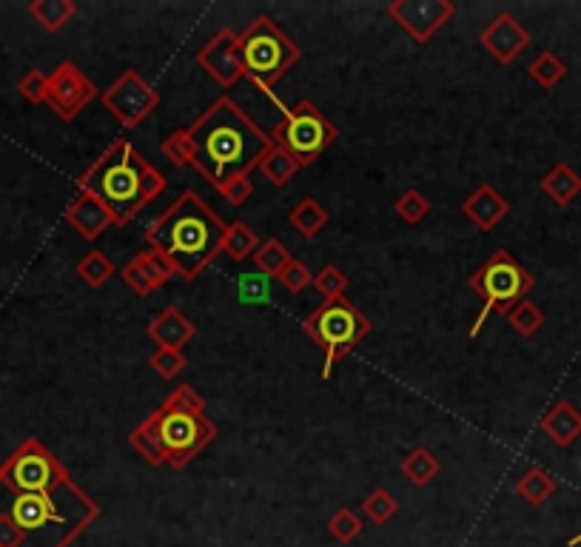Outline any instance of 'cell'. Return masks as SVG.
I'll list each match as a JSON object with an SVG mask.
<instances>
[{
    "label": "cell",
    "instance_id": "cell-1",
    "mask_svg": "<svg viewBox=\"0 0 581 547\" xmlns=\"http://www.w3.org/2000/svg\"><path fill=\"white\" fill-rule=\"evenodd\" d=\"M97 516V502L72 476L49 491L0 482V547H69Z\"/></svg>",
    "mask_w": 581,
    "mask_h": 547
},
{
    "label": "cell",
    "instance_id": "cell-2",
    "mask_svg": "<svg viewBox=\"0 0 581 547\" xmlns=\"http://www.w3.org/2000/svg\"><path fill=\"white\" fill-rule=\"evenodd\" d=\"M194 169L220 189L231 177H243L257 169L263 154L274 143L228 95L217 97L191 126Z\"/></svg>",
    "mask_w": 581,
    "mask_h": 547
},
{
    "label": "cell",
    "instance_id": "cell-3",
    "mask_svg": "<svg viewBox=\"0 0 581 547\" xmlns=\"http://www.w3.org/2000/svg\"><path fill=\"white\" fill-rule=\"evenodd\" d=\"M214 436L217 425L208 419L206 399L194 385H177L129 434V445L154 468L171 465L183 471L214 442Z\"/></svg>",
    "mask_w": 581,
    "mask_h": 547
},
{
    "label": "cell",
    "instance_id": "cell-4",
    "mask_svg": "<svg viewBox=\"0 0 581 547\" xmlns=\"http://www.w3.org/2000/svg\"><path fill=\"white\" fill-rule=\"evenodd\" d=\"M225 228L228 226L197 191H183L154 223L146 226L143 237L151 251H160L177 268L183 280H194L223 251Z\"/></svg>",
    "mask_w": 581,
    "mask_h": 547
},
{
    "label": "cell",
    "instance_id": "cell-5",
    "mask_svg": "<svg viewBox=\"0 0 581 547\" xmlns=\"http://www.w3.org/2000/svg\"><path fill=\"white\" fill-rule=\"evenodd\" d=\"M166 186V174L154 169L129 140H114L77 180V189L94 194L112 211L114 226H129Z\"/></svg>",
    "mask_w": 581,
    "mask_h": 547
},
{
    "label": "cell",
    "instance_id": "cell-6",
    "mask_svg": "<svg viewBox=\"0 0 581 547\" xmlns=\"http://www.w3.org/2000/svg\"><path fill=\"white\" fill-rule=\"evenodd\" d=\"M237 52L243 77H248L260 92H268L280 77H285L302 60V49L265 15H257L237 35Z\"/></svg>",
    "mask_w": 581,
    "mask_h": 547
},
{
    "label": "cell",
    "instance_id": "cell-7",
    "mask_svg": "<svg viewBox=\"0 0 581 547\" xmlns=\"http://www.w3.org/2000/svg\"><path fill=\"white\" fill-rule=\"evenodd\" d=\"M302 331L325 354L322 379H331L339 359L348 357L371 334V320L348 297H334L302 320Z\"/></svg>",
    "mask_w": 581,
    "mask_h": 547
},
{
    "label": "cell",
    "instance_id": "cell-8",
    "mask_svg": "<svg viewBox=\"0 0 581 547\" xmlns=\"http://www.w3.org/2000/svg\"><path fill=\"white\" fill-rule=\"evenodd\" d=\"M533 283H536L533 274L507 248H499L496 254H490L488 260L479 265L470 277V288L482 300L479 317L470 325V340H476L482 334L490 314H505L507 317L519 302L527 300Z\"/></svg>",
    "mask_w": 581,
    "mask_h": 547
},
{
    "label": "cell",
    "instance_id": "cell-9",
    "mask_svg": "<svg viewBox=\"0 0 581 547\" xmlns=\"http://www.w3.org/2000/svg\"><path fill=\"white\" fill-rule=\"evenodd\" d=\"M263 95L271 97L277 103V109L282 112V120L274 126V132H271V143L280 146L282 151H288L297 160L300 169L311 166L314 160H319L325 151L337 143L339 129L311 100H300L294 109H285L280 100L274 97L271 89L263 92Z\"/></svg>",
    "mask_w": 581,
    "mask_h": 547
},
{
    "label": "cell",
    "instance_id": "cell-10",
    "mask_svg": "<svg viewBox=\"0 0 581 547\" xmlns=\"http://www.w3.org/2000/svg\"><path fill=\"white\" fill-rule=\"evenodd\" d=\"M63 479H69V471L57 462V456H52V451L40 439H26L0 465V482L15 491H49Z\"/></svg>",
    "mask_w": 581,
    "mask_h": 547
},
{
    "label": "cell",
    "instance_id": "cell-11",
    "mask_svg": "<svg viewBox=\"0 0 581 547\" xmlns=\"http://www.w3.org/2000/svg\"><path fill=\"white\" fill-rule=\"evenodd\" d=\"M100 103L109 109V114H114V120L120 126L137 129L160 106V92L154 86H149L140 72L126 69L106 92H100Z\"/></svg>",
    "mask_w": 581,
    "mask_h": 547
},
{
    "label": "cell",
    "instance_id": "cell-12",
    "mask_svg": "<svg viewBox=\"0 0 581 547\" xmlns=\"http://www.w3.org/2000/svg\"><path fill=\"white\" fill-rule=\"evenodd\" d=\"M97 97H100V89L77 69V63H72V60H63L55 72L49 75V83H46V106L63 123L77 120V114L83 112Z\"/></svg>",
    "mask_w": 581,
    "mask_h": 547
},
{
    "label": "cell",
    "instance_id": "cell-13",
    "mask_svg": "<svg viewBox=\"0 0 581 547\" xmlns=\"http://www.w3.org/2000/svg\"><path fill=\"white\" fill-rule=\"evenodd\" d=\"M388 15L416 43H428L445 23H450V18L456 15V6L450 0H391Z\"/></svg>",
    "mask_w": 581,
    "mask_h": 547
},
{
    "label": "cell",
    "instance_id": "cell-14",
    "mask_svg": "<svg viewBox=\"0 0 581 547\" xmlns=\"http://www.w3.org/2000/svg\"><path fill=\"white\" fill-rule=\"evenodd\" d=\"M197 63L200 69H206L211 80H217L223 89H231L240 77H243V66H240V52H237V32L234 29H223L206 46L197 52Z\"/></svg>",
    "mask_w": 581,
    "mask_h": 547
},
{
    "label": "cell",
    "instance_id": "cell-15",
    "mask_svg": "<svg viewBox=\"0 0 581 547\" xmlns=\"http://www.w3.org/2000/svg\"><path fill=\"white\" fill-rule=\"evenodd\" d=\"M479 43L499 63H513L530 46V32L510 12H502L479 32Z\"/></svg>",
    "mask_w": 581,
    "mask_h": 547
},
{
    "label": "cell",
    "instance_id": "cell-16",
    "mask_svg": "<svg viewBox=\"0 0 581 547\" xmlns=\"http://www.w3.org/2000/svg\"><path fill=\"white\" fill-rule=\"evenodd\" d=\"M123 283L132 288V294L137 297H151L154 291H160L163 285L169 283L171 277H177V268L160 254V251H140L132 263L123 265L120 271Z\"/></svg>",
    "mask_w": 581,
    "mask_h": 547
},
{
    "label": "cell",
    "instance_id": "cell-17",
    "mask_svg": "<svg viewBox=\"0 0 581 547\" xmlns=\"http://www.w3.org/2000/svg\"><path fill=\"white\" fill-rule=\"evenodd\" d=\"M66 223L75 228L83 240H97L114 226V217L89 191H77V197L66 206Z\"/></svg>",
    "mask_w": 581,
    "mask_h": 547
},
{
    "label": "cell",
    "instance_id": "cell-18",
    "mask_svg": "<svg viewBox=\"0 0 581 547\" xmlns=\"http://www.w3.org/2000/svg\"><path fill=\"white\" fill-rule=\"evenodd\" d=\"M146 334H149V340L154 342L157 348L183 351L188 342L197 337V328H194V322L188 320L177 305H169V308H163V311L149 322Z\"/></svg>",
    "mask_w": 581,
    "mask_h": 547
},
{
    "label": "cell",
    "instance_id": "cell-19",
    "mask_svg": "<svg viewBox=\"0 0 581 547\" xmlns=\"http://www.w3.org/2000/svg\"><path fill=\"white\" fill-rule=\"evenodd\" d=\"M462 214L468 217L473 226L479 231H493L510 214V203H507L505 194L493 189L490 183H482L479 189L470 194L468 200L462 203Z\"/></svg>",
    "mask_w": 581,
    "mask_h": 547
},
{
    "label": "cell",
    "instance_id": "cell-20",
    "mask_svg": "<svg viewBox=\"0 0 581 547\" xmlns=\"http://www.w3.org/2000/svg\"><path fill=\"white\" fill-rule=\"evenodd\" d=\"M539 428H542V434H547V439L553 445L570 448L581 436V411L573 402L562 399L539 419Z\"/></svg>",
    "mask_w": 581,
    "mask_h": 547
},
{
    "label": "cell",
    "instance_id": "cell-21",
    "mask_svg": "<svg viewBox=\"0 0 581 547\" xmlns=\"http://www.w3.org/2000/svg\"><path fill=\"white\" fill-rule=\"evenodd\" d=\"M539 189L556 203V206H570L581 194V174L570 163H556L547 171L539 183Z\"/></svg>",
    "mask_w": 581,
    "mask_h": 547
},
{
    "label": "cell",
    "instance_id": "cell-22",
    "mask_svg": "<svg viewBox=\"0 0 581 547\" xmlns=\"http://www.w3.org/2000/svg\"><path fill=\"white\" fill-rule=\"evenodd\" d=\"M556 488H559V485H556L553 473L544 471L539 465L527 468V471L522 473V479L516 482V493L525 499L527 505H533V508H542L544 502H550Z\"/></svg>",
    "mask_w": 581,
    "mask_h": 547
},
{
    "label": "cell",
    "instance_id": "cell-23",
    "mask_svg": "<svg viewBox=\"0 0 581 547\" xmlns=\"http://www.w3.org/2000/svg\"><path fill=\"white\" fill-rule=\"evenodd\" d=\"M328 220H331V214H328V208L322 206L319 200L314 197H302L297 206L291 208V214H288V223L291 228H297L302 237H317L322 228L328 226Z\"/></svg>",
    "mask_w": 581,
    "mask_h": 547
},
{
    "label": "cell",
    "instance_id": "cell-24",
    "mask_svg": "<svg viewBox=\"0 0 581 547\" xmlns=\"http://www.w3.org/2000/svg\"><path fill=\"white\" fill-rule=\"evenodd\" d=\"M399 471L405 473V479H411V485H416V488H425V485H431L433 479L439 476L442 465H439L436 453L419 445V448H413V451L405 453V459H402Z\"/></svg>",
    "mask_w": 581,
    "mask_h": 547
},
{
    "label": "cell",
    "instance_id": "cell-25",
    "mask_svg": "<svg viewBox=\"0 0 581 547\" xmlns=\"http://www.w3.org/2000/svg\"><path fill=\"white\" fill-rule=\"evenodd\" d=\"M257 171L263 174L271 186L282 189V186H288V183L294 180V174L300 171V166H297V160H294L288 151H282L280 146H271V149L263 154V160L257 163Z\"/></svg>",
    "mask_w": 581,
    "mask_h": 547
},
{
    "label": "cell",
    "instance_id": "cell-26",
    "mask_svg": "<svg viewBox=\"0 0 581 547\" xmlns=\"http://www.w3.org/2000/svg\"><path fill=\"white\" fill-rule=\"evenodd\" d=\"M29 15L38 20L46 32H60L77 15V6L72 0H32Z\"/></svg>",
    "mask_w": 581,
    "mask_h": 547
},
{
    "label": "cell",
    "instance_id": "cell-27",
    "mask_svg": "<svg viewBox=\"0 0 581 547\" xmlns=\"http://www.w3.org/2000/svg\"><path fill=\"white\" fill-rule=\"evenodd\" d=\"M257 248H260V237L254 234V228L245 226L243 220H237V223H231V226L225 228L223 251L234 260V263L251 260Z\"/></svg>",
    "mask_w": 581,
    "mask_h": 547
},
{
    "label": "cell",
    "instance_id": "cell-28",
    "mask_svg": "<svg viewBox=\"0 0 581 547\" xmlns=\"http://www.w3.org/2000/svg\"><path fill=\"white\" fill-rule=\"evenodd\" d=\"M254 265H257V271L260 274H265V277H271V280H277L282 271L291 265V251L282 246L277 237H271V240H265V243H260V248L254 251Z\"/></svg>",
    "mask_w": 581,
    "mask_h": 547
},
{
    "label": "cell",
    "instance_id": "cell-29",
    "mask_svg": "<svg viewBox=\"0 0 581 547\" xmlns=\"http://www.w3.org/2000/svg\"><path fill=\"white\" fill-rule=\"evenodd\" d=\"M527 75L533 77L542 89H556L567 77V63L556 52L544 49L542 55L533 57V63L527 66Z\"/></svg>",
    "mask_w": 581,
    "mask_h": 547
},
{
    "label": "cell",
    "instance_id": "cell-30",
    "mask_svg": "<svg viewBox=\"0 0 581 547\" xmlns=\"http://www.w3.org/2000/svg\"><path fill=\"white\" fill-rule=\"evenodd\" d=\"M114 274V263L103 254V251H89L80 263H77V277L89 288H100L112 280Z\"/></svg>",
    "mask_w": 581,
    "mask_h": 547
},
{
    "label": "cell",
    "instance_id": "cell-31",
    "mask_svg": "<svg viewBox=\"0 0 581 547\" xmlns=\"http://www.w3.org/2000/svg\"><path fill=\"white\" fill-rule=\"evenodd\" d=\"M362 513H365L374 525L382 528V525H388L396 513H399V502H396V496L391 491H385V488H374V491L362 499Z\"/></svg>",
    "mask_w": 581,
    "mask_h": 547
},
{
    "label": "cell",
    "instance_id": "cell-32",
    "mask_svg": "<svg viewBox=\"0 0 581 547\" xmlns=\"http://www.w3.org/2000/svg\"><path fill=\"white\" fill-rule=\"evenodd\" d=\"M507 322L510 328L519 334V337H536L544 328V311L536 305V302L522 300L510 314H507Z\"/></svg>",
    "mask_w": 581,
    "mask_h": 547
},
{
    "label": "cell",
    "instance_id": "cell-33",
    "mask_svg": "<svg viewBox=\"0 0 581 547\" xmlns=\"http://www.w3.org/2000/svg\"><path fill=\"white\" fill-rule=\"evenodd\" d=\"M237 297L243 305L271 302V277H265L260 271H245L237 277Z\"/></svg>",
    "mask_w": 581,
    "mask_h": 547
},
{
    "label": "cell",
    "instance_id": "cell-34",
    "mask_svg": "<svg viewBox=\"0 0 581 547\" xmlns=\"http://www.w3.org/2000/svg\"><path fill=\"white\" fill-rule=\"evenodd\" d=\"M394 211L405 226H419L431 214V203H428V197L419 189H408L405 194L396 197Z\"/></svg>",
    "mask_w": 581,
    "mask_h": 547
},
{
    "label": "cell",
    "instance_id": "cell-35",
    "mask_svg": "<svg viewBox=\"0 0 581 547\" xmlns=\"http://www.w3.org/2000/svg\"><path fill=\"white\" fill-rule=\"evenodd\" d=\"M163 157L171 160L177 169H194V143H191V134L188 129H177V132H171L166 140H163Z\"/></svg>",
    "mask_w": 581,
    "mask_h": 547
},
{
    "label": "cell",
    "instance_id": "cell-36",
    "mask_svg": "<svg viewBox=\"0 0 581 547\" xmlns=\"http://www.w3.org/2000/svg\"><path fill=\"white\" fill-rule=\"evenodd\" d=\"M328 533L342 542V545H351L354 539L362 536V519L351 508H339L331 519H328Z\"/></svg>",
    "mask_w": 581,
    "mask_h": 547
},
{
    "label": "cell",
    "instance_id": "cell-37",
    "mask_svg": "<svg viewBox=\"0 0 581 547\" xmlns=\"http://www.w3.org/2000/svg\"><path fill=\"white\" fill-rule=\"evenodd\" d=\"M314 288L325 300H334V297H345L348 291V274L337 268V265H325L319 268V274H314Z\"/></svg>",
    "mask_w": 581,
    "mask_h": 547
},
{
    "label": "cell",
    "instance_id": "cell-38",
    "mask_svg": "<svg viewBox=\"0 0 581 547\" xmlns=\"http://www.w3.org/2000/svg\"><path fill=\"white\" fill-rule=\"evenodd\" d=\"M151 371L160 379H174L177 374H183L188 365V359L183 351H169V348H154V354L149 359Z\"/></svg>",
    "mask_w": 581,
    "mask_h": 547
},
{
    "label": "cell",
    "instance_id": "cell-39",
    "mask_svg": "<svg viewBox=\"0 0 581 547\" xmlns=\"http://www.w3.org/2000/svg\"><path fill=\"white\" fill-rule=\"evenodd\" d=\"M280 285L288 291V294H300V291H305L308 285L314 283V274H311V268L305 263H300V260H291V265L282 271L280 277Z\"/></svg>",
    "mask_w": 581,
    "mask_h": 547
},
{
    "label": "cell",
    "instance_id": "cell-40",
    "mask_svg": "<svg viewBox=\"0 0 581 547\" xmlns=\"http://www.w3.org/2000/svg\"><path fill=\"white\" fill-rule=\"evenodd\" d=\"M217 191H220V197H223L228 206H245V200H251V194H254V180H251V174L231 177Z\"/></svg>",
    "mask_w": 581,
    "mask_h": 547
},
{
    "label": "cell",
    "instance_id": "cell-41",
    "mask_svg": "<svg viewBox=\"0 0 581 547\" xmlns=\"http://www.w3.org/2000/svg\"><path fill=\"white\" fill-rule=\"evenodd\" d=\"M46 83H49V75H43L40 69H29L26 75L20 77L18 92L26 97L29 103L40 106V103H46Z\"/></svg>",
    "mask_w": 581,
    "mask_h": 547
},
{
    "label": "cell",
    "instance_id": "cell-42",
    "mask_svg": "<svg viewBox=\"0 0 581 547\" xmlns=\"http://www.w3.org/2000/svg\"><path fill=\"white\" fill-rule=\"evenodd\" d=\"M579 542H581V533H579V536H573V539H570V545H573V547L579 545Z\"/></svg>",
    "mask_w": 581,
    "mask_h": 547
}]
</instances>
